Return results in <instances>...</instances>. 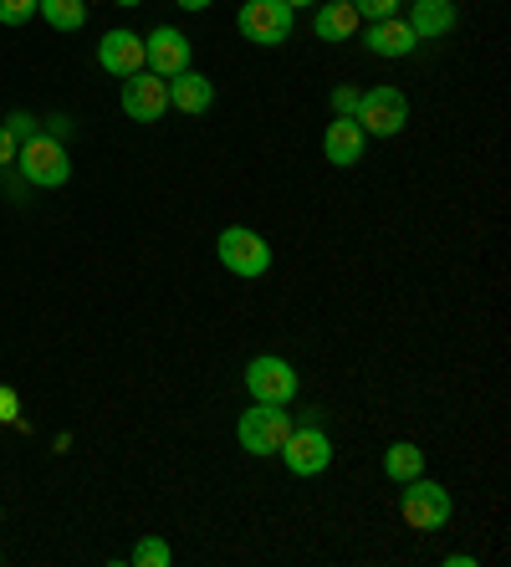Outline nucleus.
Wrapping results in <instances>:
<instances>
[{
  "label": "nucleus",
  "instance_id": "obj_6",
  "mask_svg": "<svg viewBox=\"0 0 511 567\" xmlns=\"http://www.w3.org/2000/svg\"><path fill=\"white\" fill-rule=\"evenodd\" d=\"M302 389L297 369H292L287 358H276V353H262V358H251L246 363V394L256 399V404H292Z\"/></svg>",
  "mask_w": 511,
  "mask_h": 567
},
{
  "label": "nucleus",
  "instance_id": "obj_25",
  "mask_svg": "<svg viewBox=\"0 0 511 567\" xmlns=\"http://www.w3.org/2000/svg\"><path fill=\"white\" fill-rule=\"evenodd\" d=\"M6 128H11L16 138H21V144H27L31 133H37V118H27V113H11V118H6Z\"/></svg>",
  "mask_w": 511,
  "mask_h": 567
},
{
  "label": "nucleus",
  "instance_id": "obj_9",
  "mask_svg": "<svg viewBox=\"0 0 511 567\" xmlns=\"http://www.w3.org/2000/svg\"><path fill=\"white\" fill-rule=\"evenodd\" d=\"M123 113H129L133 123H159L164 113H170V82L154 78V72H133V78H123Z\"/></svg>",
  "mask_w": 511,
  "mask_h": 567
},
{
  "label": "nucleus",
  "instance_id": "obj_1",
  "mask_svg": "<svg viewBox=\"0 0 511 567\" xmlns=\"http://www.w3.org/2000/svg\"><path fill=\"white\" fill-rule=\"evenodd\" d=\"M16 169H21V179L37 189H62L67 179H72V158H67L62 138H52V133H31L27 144L16 148Z\"/></svg>",
  "mask_w": 511,
  "mask_h": 567
},
{
  "label": "nucleus",
  "instance_id": "obj_18",
  "mask_svg": "<svg viewBox=\"0 0 511 567\" xmlns=\"http://www.w3.org/2000/svg\"><path fill=\"white\" fill-rule=\"evenodd\" d=\"M37 16H47V27L52 31H82V21H88V0H41Z\"/></svg>",
  "mask_w": 511,
  "mask_h": 567
},
{
  "label": "nucleus",
  "instance_id": "obj_19",
  "mask_svg": "<svg viewBox=\"0 0 511 567\" xmlns=\"http://www.w3.org/2000/svg\"><path fill=\"white\" fill-rule=\"evenodd\" d=\"M133 563H139V567H170V563H174V553H170V542L144 537L139 547H133Z\"/></svg>",
  "mask_w": 511,
  "mask_h": 567
},
{
  "label": "nucleus",
  "instance_id": "obj_8",
  "mask_svg": "<svg viewBox=\"0 0 511 567\" xmlns=\"http://www.w3.org/2000/svg\"><path fill=\"white\" fill-rule=\"evenodd\" d=\"M282 461H287V471L292 475H323L333 465V440L317 430V424H307V430H297L292 424V435H287V445L276 450Z\"/></svg>",
  "mask_w": 511,
  "mask_h": 567
},
{
  "label": "nucleus",
  "instance_id": "obj_4",
  "mask_svg": "<svg viewBox=\"0 0 511 567\" xmlns=\"http://www.w3.org/2000/svg\"><path fill=\"white\" fill-rule=\"evenodd\" d=\"M236 27L256 47H282L292 37V27H297V11H292L287 0H246L236 11Z\"/></svg>",
  "mask_w": 511,
  "mask_h": 567
},
{
  "label": "nucleus",
  "instance_id": "obj_3",
  "mask_svg": "<svg viewBox=\"0 0 511 567\" xmlns=\"http://www.w3.org/2000/svg\"><path fill=\"white\" fill-rule=\"evenodd\" d=\"M292 435V414L287 404H256L236 420V440L246 455H276V450L287 445Z\"/></svg>",
  "mask_w": 511,
  "mask_h": 567
},
{
  "label": "nucleus",
  "instance_id": "obj_10",
  "mask_svg": "<svg viewBox=\"0 0 511 567\" xmlns=\"http://www.w3.org/2000/svg\"><path fill=\"white\" fill-rule=\"evenodd\" d=\"M144 66L154 72V78L170 82L174 72H184V66H190V37H184L180 27H154L144 37Z\"/></svg>",
  "mask_w": 511,
  "mask_h": 567
},
{
  "label": "nucleus",
  "instance_id": "obj_12",
  "mask_svg": "<svg viewBox=\"0 0 511 567\" xmlns=\"http://www.w3.org/2000/svg\"><path fill=\"white\" fill-rule=\"evenodd\" d=\"M364 148H368V133L358 128L354 118H333L328 133H323V154H328V164H338V169L364 164Z\"/></svg>",
  "mask_w": 511,
  "mask_h": 567
},
{
  "label": "nucleus",
  "instance_id": "obj_16",
  "mask_svg": "<svg viewBox=\"0 0 511 567\" xmlns=\"http://www.w3.org/2000/svg\"><path fill=\"white\" fill-rule=\"evenodd\" d=\"M313 31H317V41H348V37H358V11L348 0H328V6L317 11Z\"/></svg>",
  "mask_w": 511,
  "mask_h": 567
},
{
  "label": "nucleus",
  "instance_id": "obj_14",
  "mask_svg": "<svg viewBox=\"0 0 511 567\" xmlns=\"http://www.w3.org/2000/svg\"><path fill=\"white\" fill-rule=\"evenodd\" d=\"M364 47L374 56H409L415 47H420V37L409 31V21H399V16H389V21H368L364 31Z\"/></svg>",
  "mask_w": 511,
  "mask_h": 567
},
{
  "label": "nucleus",
  "instance_id": "obj_7",
  "mask_svg": "<svg viewBox=\"0 0 511 567\" xmlns=\"http://www.w3.org/2000/svg\"><path fill=\"white\" fill-rule=\"evenodd\" d=\"M354 123L368 133V138H394V133L409 123L405 93H399V87H368V93H358Z\"/></svg>",
  "mask_w": 511,
  "mask_h": 567
},
{
  "label": "nucleus",
  "instance_id": "obj_17",
  "mask_svg": "<svg viewBox=\"0 0 511 567\" xmlns=\"http://www.w3.org/2000/svg\"><path fill=\"white\" fill-rule=\"evenodd\" d=\"M384 475H389L394 486H405V481L425 475V450L409 445V440H394V445L384 450Z\"/></svg>",
  "mask_w": 511,
  "mask_h": 567
},
{
  "label": "nucleus",
  "instance_id": "obj_13",
  "mask_svg": "<svg viewBox=\"0 0 511 567\" xmlns=\"http://www.w3.org/2000/svg\"><path fill=\"white\" fill-rule=\"evenodd\" d=\"M211 103H215V82L205 78V72L184 66V72H174L170 78V107H180V113L200 118V113H211Z\"/></svg>",
  "mask_w": 511,
  "mask_h": 567
},
{
  "label": "nucleus",
  "instance_id": "obj_28",
  "mask_svg": "<svg viewBox=\"0 0 511 567\" xmlns=\"http://www.w3.org/2000/svg\"><path fill=\"white\" fill-rule=\"evenodd\" d=\"M113 6H144V0H113Z\"/></svg>",
  "mask_w": 511,
  "mask_h": 567
},
{
  "label": "nucleus",
  "instance_id": "obj_24",
  "mask_svg": "<svg viewBox=\"0 0 511 567\" xmlns=\"http://www.w3.org/2000/svg\"><path fill=\"white\" fill-rule=\"evenodd\" d=\"M16 148H21V138L0 123V169H6V164H16Z\"/></svg>",
  "mask_w": 511,
  "mask_h": 567
},
{
  "label": "nucleus",
  "instance_id": "obj_15",
  "mask_svg": "<svg viewBox=\"0 0 511 567\" xmlns=\"http://www.w3.org/2000/svg\"><path fill=\"white\" fill-rule=\"evenodd\" d=\"M409 31L420 41H440L456 31V0H415L409 11Z\"/></svg>",
  "mask_w": 511,
  "mask_h": 567
},
{
  "label": "nucleus",
  "instance_id": "obj_26",
  "mask_svg": "<svg viewBox=\"0 0 511 567\" xmlns=\"http://www.w3.org/2000/svg\"><path fill=\"white\" fill-rule=\"evenodd\" d=\"M174 6H180V11H211L215 0H174Z\"/></svg>",
  "mask_w": 511,
  "mask_h": 567
},
{
  "label": "nucleus",
  "instance_id": "obj_22",
  "mask_svg": "<svg viewBox=\"0 0 511 567\" xmlns=\"http://www.w3.org/2000/svg\"><path fill=\"white\" fill-rule=\"evenodd\" d=\"M333 113H338V118H354V113H358V93H354V87H338V93H333Z\"/></svg>",
  "mask_w": 511,
  "mask_h": 567
},
{
  "label": "nucleus",
  "instance_id": "obj_21",
  "mask_svg": "<svg viewBox=\"0 0 511 567\" xmlns=\"http://www.w3.org/2000/svg\"><path fill=\"white\" fill-rule=\"evenodd\" d=\"M358 11V21H389V16H399V0H348Z\"/></svg>",
  "mask_w": 511,
  "mask_h": 567
},
{
  "label": "nucleus",
  "instance_id": "obj_11",
  "mask_svg": "<svg viewBox=\"0 0 511 567\" xmlns=\"http://www.w3.org/2000/svg\"><path fill=\"white\" fill-rule=\"evenodd\" d=\"M98 66L113 72V78L144 72V37H133V31H108V37L98 41Z\"/></svg>",
  "mask_w": 511,
  "mask_h": 567
},
{
  "label": "nucleus",
  "instance_id": "obj_27",
  "mask_svg": "<svg viewBox=\"0 0 511 567\" xmlns=\"http://www.w3.org/2000/svg\"><path fill=\"white\" fill-rule=\"evenodd\" d=\"M287 6H292V11H302V6H317V0H287Z\"/></svg>",
  "mask_w": 511,
  "mask_h": 567
},
{
  "label": "nucleus",
  "instance_id": "obj_5",
  "mask_svg": "<svg viewBox=\"0 0 511 567\" xmlns=\"http://www.w3.org/2000/svg\"><path fill=\"white\" fill-rule=\"evenodd\" d=\"M399 516H405L415 532H440L450 522V491L440 481H405V496H399Z\"/></svg>",
  "mask_w": 511,
  "mask_h": 567
},
{
  "label": "nucleus",
  "instance_id": "obj_23",
  "mask_svg": "<svg viewBox=\"0 0 511 567\" xmlns=\"http://www.w3.org/2000/svg\"><path fill=\"white\" fill-rule=\"evenodd\" d=\"M0 420L6 424L21 420V399H16V389H6V383H0Z\"/></svg>",
  "mask_w": 511,
  "mask_h": 567
},
{
  "label": "nucleus",
  "instance_id": "obj_2",
  "mask_svg": "<svg viewBox=\"0 0 511 567\" xmlns=\"http://www.w3.org/2000/svg\"><path fill=\"white\" fill-rule=\"evenodd\" d=\"M215 256L231 277H266L272 271V246L251 225H225L221 240H215Z\"/></svg>",
  "mask_w": 511,
  "mask_h": 567
},
{
  "label": "nucleus",
  "instance_id": "obj_20",
  "mask_svg": "<svg viewBox=\"0 0 511 567\" xmlns=\"http://www.w3.org/2000/svg\"><path fill=\"white\" fill-rule=\"evenodd\" d=\"M41 0H0V27H27Z\"/></svg>",
  "mask_w": 511,
  "mask_h": 567
}]
</instances>
